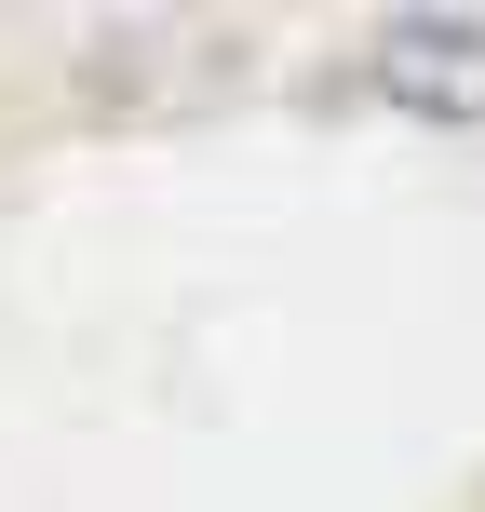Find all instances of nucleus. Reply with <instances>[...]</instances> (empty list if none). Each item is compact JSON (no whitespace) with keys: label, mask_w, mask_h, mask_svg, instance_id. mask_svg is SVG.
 Wrapping results in <instances>:
<instances>
[{"label":"nucleus","mask_w":485,"mask_h":512,"mask_svg":"<svg viewBox=\"0 0 485 512\" xmlns=\"http://www.w3.org/2000/svg\"><path fill=\"white\" fill-rule=\"evenodd\" d=\"M364 68H378V95H391V108H418V122H485V27L391 14L378 41H364Z\"/></svg>","instance_id":"obj_1"}]
</instances>
